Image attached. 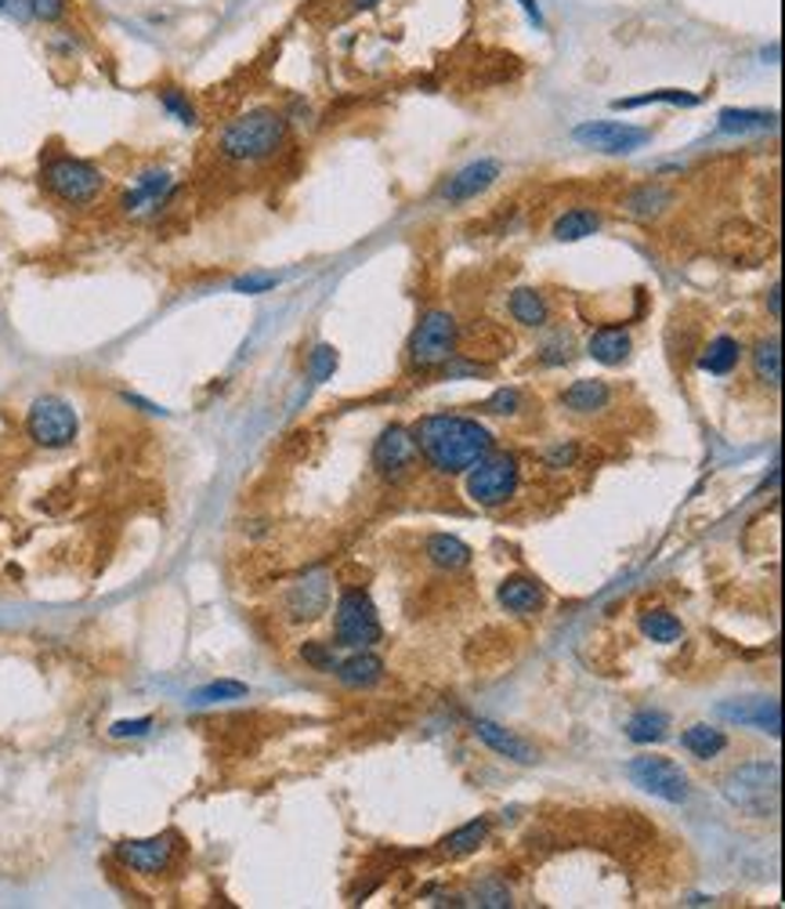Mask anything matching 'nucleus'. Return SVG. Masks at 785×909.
Masks as SVG:
<instances>
[{
    "mask_svg": "<svg viewBox=\"0 0 785 909\" xmlns=\"http://www.w3.org/2000/svg\"><path fill=\"white\" fill-rule=\"evenodd\" d=\"M630 348H634V341H630V334H626L623 326H601V330H593L590 341H587V356L604 363V366L626 363L630 359Z\"/></svg>",
    "mask_w": 785,
    "mask_h": 909,
    "instance_id": "6ab92c4d",
    "label": "nucleus"
},
{
    "mask_svg": "<svg viewBox=\"0 0 785 909\" xmlns=\"http://www.w3.org/2000/svg\"><path fill=\"white\" fill-rule=\"evenodd\" d=\"M41 182L47 193L66 207H91L94 199L105 193V174L94 168V163L80 160V157H66V152L44 160Z\"/></svg>",
    "mask_w": 785,
    "mask_h": 909,
    "instance_id": "7ed1b4c3",
    "label": "nucleus"
},
{
    "mask_svg": "<svg viewBox=\"0 0 785 909\" xmlns=\"http://www.w3.org/2000/svg\"><path fill=\"white\" fill-rule=\"evenodd\" d=\"M457 356V319L442 312V309H431L420 326L413 330V341H409V363L416 370H435V366H442Z\"/></svg>",
    "mask_w": 785,
    "mask_h": 909,
    "instance_id": "0eeeda50",
    "label": "nucleus"
},
{
    "mask_svg": "<svg viewBox=\"0 0 785 909\" xmlns=\"http://www.w3.org/2000/svg\"><path fill=\"white\" fill-rule=\"evenodd\" d=\"M684 750L688 753H695L699 761H709V758H717V753L728 747V736H724L720 728H709V725H692V728H684Z\"/></svg>",
    "mask_w": 785,
    "mask_h": 909,
    "instance_id": "c756f323",
    "label": "nucleus"
},
{
    "mask_svg": "<svg viewBox=\"0 0 785 909\" xmlns=\"http://www.w3.org/2000/svg\"><path fill=\"white\" fill-rule=\"evenodd\" d=\"M160 105L174 116L177 124H185V127H196L199 124L196 105L188 102V94L182 88H160Z\"/></svg>",
    "mask_w": 785,
    "mask_h": 909,
    "instance_id": "72a5a7b5",
    "label": "nucleus"
},
{
    "mask_svg": "<svg viewBox=\"0 0 785 909\" xmlns=\"http://www.w3.org/2000/svg\"><path fill=\"white\" fill-rule=\"evenodd\" d=\"M287 146V116L279 110H250L224 124L218 152L232 163H261Z\"/></svg>",
    "mask_w": 785,
    "mask_h": 909,
    "instance_id": "f03ea898",
    "label": "nucleus"
},
{
    "mask_svg": "<svg viewBox=\"0 0 785 909\" xmlns=\"http://www.w3.org/2000/svg\"><path fill=\"white\" fill-rule=\"evenodd\" d=\"M630 783L640 786L651 797H662L670 805H684L688 801V772L670 758H659V753H645V758H634L626 764Z\"/></svg>",
    "mask_w": 785,
    "mask_h": 909,
    "instance_id": "1a4fd4ad",
    "label": "nucleus"
},
{
    "mask_svg": "<svg viewBox=\"0 0 785 909\" xmlns=\"http://www.w3.org/2000/svg\"><path fill=\"white\" fill-rule=\"evenodd\" d=\"M651 102H666V105H699V94L688 91H648L640 99H620L615 110H637V105H651Z\"/></svg>",
    "mask_w": 785,
    "mask_h": 909,
    "instance_id": "c9c22d12",
    "label": "nucleus"
},
{
    "mask_svg": "<svg viewBox=\"0 0 785 909\" xmlns=\"http://www.w3.org/2000/svg\"><path fill=\"white\" fill-rule=\"evenodd\" d=\"M720 717H728V722H739L742 728H760V732H771V736H778V725H782V714H778V700H739V703H720L717 706Z\"/></svg>",
    "mask_w": 785,
    "mask_h": 909,
    "instance_id": "2eb2a0df",
    "label": "nucleus"
},
{
    "mask_svg": "<svg viewBox=\"0 0 785 909\" xmlns=\"http://www.w3.org/2000/svg\"><path fill=\"white\" fill-rule=\"evenodd\" d=\"M177 848H182V837L177 833H157V837H146V841H120L116 844V859L127 870L157 877V873H166L174 866Z\"/></svg>",
    "mask_w": 785,
    "mask_h": 909,
    "instance_id": "9d476101",
    "label": "nucleus"
},
{
    "mask_svg": "<svg viewBox=\"0 0 785 909\" xmlns=\"http://www.w3.org/2000/svg\"><path fill=\"white\" fill-rule=\"evenodd\" d=\"M767 304H771V315L778 319V315H782V304H778V283H775V287H771V294H767Z\"/></svg>",
    "mask_w": 785,
    "mask_h": 909,
    "instance_id": "a18cd8bd",
    "label": "nucleus"
},
{
    "mask_svg": "<svg viewBox=\"0 0 785 909\" xmlns=\"http://www.w3.org/2000/svg\"><path fill=\"white\" fill-rule=\"evenodd\" d=\"M717 127L724 135H749V131H771L775 127V113H757V110H724L717 116Z\"/></svg>",
    "mask_w": 785,
    "mask_h": 909,
    "instance_id": "c85d7f7f",
    "label": "nucleus"
},
{
    "mask_svg": "<svg viewBox=\"0 0 785 909\" xmlns=\"http://www.w3.org/2000/svg\"><path fill=\"white\" fill-rule=\"evenodd\" d=\"M485 837H489V819H474V822L460 826V830L449 833L446 841L438 844V852L449 855V859L471 855V852H478V848L485 844Z\"/></svg>",
    "mask_w": 785,
    "mask_h": 909,
    "instance_id": "a878e982",
    "label": "nucleus"
},
{
    "mask_svg": "<svg viewBox=\"0 0 785 909\" xmlns=\"http://www.w3.org/2000/svg\"><path fill=\"white\" fill-rule=\"evenodd\" d=\"M69 15V0H30V19L58 22Z\"/></svg>",
    "mask_w": 785,
    "mask_h": 909,
    "instance_id": "58836bf2",
    "label": "nucleus"
},
{
    "mask_svg": "<svg viewBox=\"0 0 785 909\" xmlns=\"http://www.w3.org/2000/svg\"><path fill=\"white\" fill-rule=\"evenodd\" d=\"M413 439L427 464L442 475L471 471L493 453V432L474 417H460V413H431L413 428Z\"/></svg>",
    "mask_w": 785,
    "mask_h": 909,
    "instance_id": "f257e3e1",
    "label": "nucleus"
},
{
    "mask_svg": "<svg viewBox=\"0 0 785 909\" xmlns=\"http://www.w3.org/2000/svg\"><path fill=\"white\" fill-rule=\"evenodd\" d=\"M562 403L568 413H579V417H587V413H598L612 403V388L604 381H590V377H582L573 388H565Z\"/></svg>",
    "mask_w": 785,
    "mask_h": 909,
    "instance_id": "aec40b11",
    "label": "nucleus"
},
{
    "mask_svg": "<svg viewBox=\"0 0 785 909\" xmlns=\"http://www.w3.org/2000/svg\"><path fill=\"white\" fill-rule=\"evenodd\" d=\"M333 370H337V348L333 345H315L312 356H308V373H312V381H330Z\"/></svg>",
    "mask_w": 785,
    "mask_h": 909,
    "instance_id": "e433bc0d",
    "label": "nucleus"
},
{
    "mask_svg": "<svg viewBox=\"0 0 785 909\" xmlns=\"http://www.w3.org/2000/svg\"><path fill=\"white\" fill-rule=\"evenodd\" d=\"M598 229H601V215H598V210L573 207V210H565V215L554 221V240L557 243H579V240H587V235H593Z\"/></svg>",
    "mask_w": 785,
    "mask_h": 909,
    "instance_id": "5701e85b",
    "label": "nucleus"
},
{
    "mask_svg": "<svg viewBox=\"0 0 785 909\" xmlns=\"http://www.w3.org/2000/svg\"><path fill=\"white\" fill-rule=\"evenodd\" d=\"M640 631L659 645H673V642H681L684 637L681 620H677L673 612H666V609H648L645 617H640Z\"/></svg>",
    "mask_w": 785,
    "mask_h": 909,
    "instance_id": "7c9ffc66",
    "label": "nucleus"
},
{
    "mask_svg": "<svg viewBox=\"0 0 785 909\" xmlns=\"http://www.w3.org/2000/svg\"><path fill=\"white\" fill-rule=\"evenodd\" d=\"M323 609H326V580L323 576L297 584V591L290 595V612L297 620H315Z\"/></svg>",
    "mask_w": 785,
    "mask_h": 909,
    "instance_id": "cd10ccee",
    "label": "nucleus"
},
{
    "mask_svg": "<svg viewBox=\"0 0 785 909\" xmlns=\"http://www.w3.org/2000/svg\"><path fill=\"white\" fill-rule=\"evenodd\" d=\"M521 468L515 453H489L471 468L467 475V497L478 507H499L518 493Z\"/></svg>",
    "mask_w": 785,
    "mask_h": 909,
    "instance_id": "423d86ee",
    "label": "nucleus"
},
{
    "mask_svg": "<svg viewBox=\"0 0 785 909\" xmlns=\"http://www.w3.org/2000/svg\"><path fill=\"white\" fill-rule=\"evenodd\" d=\"M474 736H478L485 747H489L493 753H499V758H507V761H518V764H532L536 761V750L529 747L526 739L515 736L510 728L504 725H496V722H474Z\"/></svg>",
    "mask_w": 785,
    "mask_h": 909,
    "instance_id": "dca6fc26",
    "label": "nucleus"
},
{
    "mask_svg": "<svg viewBox=\"0 0 785 909\" xmlns=\"http://www.w3.org/2000/svg\"><path fill=\"white\" fill-rule=\"evenodd\" d=\"M623 207H626L630 218L651 221V218H659V215H666V210L673 207V188L662 185V182H645V185H637L634 193L623 199Z\"/></svg>",
    "mask_w": 785,
    "mask_h": 909,
    "instance_id": "a211bd4d",
    "label": "nucleus"
},
{
    "mask_svg": "<svg viewBox=\"0 0 785 909\" xmlns=\"http://www.w3.org/2000/svg\"><path fill=\"white\" fill-rule=\"evenodd\" d=\"M333 634L344 648H370L380 642V617L366 591H344L337 601V617H333Z\"/></svg>",
    "mask_w": 785,
    "mask_h": 909,
    "instance_id": "6e6552de",
    "label": "nucleus"
},
{
    "mask_svg": "<svg viewBox=\"0 0 785 909\" xmlns=\"http://www.w3.org/2000/svg\"><path fill=\"white\" fill-rule=\"evenodd\" d=\"M521 8H526V15L536 22V26H543V11H540L536 0H521Z\"/></svg>",
    "mask_w": 785,
    "mask_h": 909,
    "instance_id": "c03bdc74",
    "label": "nucleus"
},
{
    "mask_svg": "<svg viewBox=\"0 0 785 909\" xmlns=\"http://www.w3.org/2000/svg\"><path fill=\"white\" fill-rule=\"evenodd\" d=\"M0 19L26 22L30 19V0H0Z\"/></svg>",
    "mask_w": 785,
    "mask_h": 909,
    "instance_id": "37998d69",
    "label": "nucleus"
},
{
    "mask_svg": "<svg viewBox=\"0 0 785 909\" xmlns=\"http://www.w3.org/2000/svg\"><path fill=\"white\" fill-rule=\"evenodd\" d=\"M427 559H431L438 569L457 573V569H463V565H471V548L463 544V540L449 537V533H435L431 540H427Z\"/></svg>",
    "mask_w": 785,
    "mask_h": 909,
    "instance_id": "393cba45",
    "label": "nucleus"
},
{
    "mask_svg": "<svg viewBox=\"0 0 785 909\" xmlns=\"http://www.w3.org/2000/svg\"><path fill=\"white\" fill-rule=\"evenodd\" d=\"M243 695H246V684H243V681H229V678H221V681H210V684H204V689H196V692H193V703H196V706H213V703L243 700Z\"/></svg>",
    "mask_w": 785,
    "mask_h": 909,
    "instance_id": "473e14b6",
    "label": "nucleus"
},
{
    "mask_svg": "<svg viewBox=\"0 0 785 909\" xmlns=\"http://www.w3.org/2000/svg\"><path fill=\"white\" fill-rule=\"evenodd\" d=\"M518 406H521V395L515 392V388H499V392L489 399V413H499V417H507V413H518Z\"/></svg>",
    "mask_w": 785,
    "mask_h": 909,
    "instance_id": "a19ab883",
    "label": "nucleus"
},
{
    "mask_svg": "<svg viewBox=\"0 0 785 909\" xmlns=\"http://www.w3.org/2000/svg\"><path fill=\"white\" fill-rule=\"evenodd\" d=\"M510 315H515L521 326L540 330V326H546V319H551V304H546V298L540 290L518 287L515 294H510Z\"/></svg>",
    "mask_w": 785,
    "mask_h": 909,
    "instance_id": "b1692460",
    "label": "nucleus"
},
{
    "mask_svg": "<svg viewBox=\"0 0 785 909\" xmlns=\"http://www.w3.org/2000/svg\"><path fill=\"white\" fill-rule=\"evenodd\" d=\"M416 457H420V450H416L413 432H406L402 424H391V428L380 432V439L373 446V464H377L380 475L391 479V482L406 479L409 471L416 468Z\"/></svg>",
    "mask_w": 785,
    "mask_h": 909,
    "instance_id": "f8f14e48",
    "label": "nucleus"
},
{
    "mask_svg": "<svg viewBox=\"0 0 785 909\" xmlns=\"http://www.w3.org/2000/svg\"><path fill=\"white\" fill-rule=\"evenodd\" d=\"M471 899H474V906H485V909H507L510 906V888L504 881L485 877L482 884H474Z\"/></svg>",
    "mask_w": 785,
    "mask_h": 909,
    "instance_id": "f704fd0d",
    "label": "nucleus"
},
{
    "mask_svg": "<svg viewBox=\"0 0 785 909\" xmlns=\"http://www.w3.org/2000/svg\"><path fill=\"white\" fill-rule=\"evenodd\" d=\"M26 432L41 450H62V446L77 439L80 417L62 395H41L33 399V406L26 413Z\"/></svg>",
    "mask_w": 785,
    "mask_h": 909,
    "instance_id": "39448f33",
    "label": "nucleus"
},
{
    "mask_svg": "<svg viewBox=\"0 0 785 909\" xmlns=\"http://www.w3.org/2000/svg\"><path fill=\"white\" fill-rule=\"evenodd\" d=\"M753 373H757L760 384L778 388V381H782V345H778L775 334L764 337V341H757V348H753Z\"/></svg>",
    "mask_w": 785,
    "mask_h": 909,
    "instance_id": "bb28decb",
    "label": "nucleus"
},
{
    "mask_svg": "<svg viewBox=\"0 0 785 909\" xmlns=\"http://www.w3.org/2000/svg\"><path fill=\"white\" fill-rule=\"evenodd\" d=\"M543 587L532 580V576H507L504 584H499V606L507 612H518V617H536L543 609Z\"/></svg>",
    "mask_w": 785,
    "mask_h": 909,
    "instance_id": "f3484780",
    "label": "nucleus"
},
{
    "mask_svg": "<svg viewBox=\"0 0 785 909\" xmlns=\"http://www.w3.org/2000/svg\"><path fill=\"white\" fill-rule=\"evenodd\" d=\"M348 4H351V11H370L380 4V0H348Z\"/></svg>",
    "mask_w": 785,
    "mask_h": 909,
    "instance_id": "49530a36",
    "label": "nucleus"
},
{
    "mask_svg": "<svg viewBox=\"0 0 785 909\" xmlns=\"http://www.w3.org/2000/svg\"><path fill=\"white\" fill-rule=\"evenodd\" d=\"M152 717H135V722H116L113 728H109V736L113 739H138V736H149L152 732Z\"/></svg>",
    "mask_w": 785,
    "mask_h": 909,
    "instance_id": "ea45409f",
    "label": "nucleus"
},
{
    "mask_svg": "<svg viewBox=\"0 0 785 909\" xmlns=\"http://www.w3.org/2000/svg\"><path fill=\"white\" fill-rule=\"evenodd\" d=\"M301 656H304V664H312L315 670H333L337 667V659H333V653H326L323 645H315V642H308L301 648Z\"/></svg>",
    "mask_w": 785,
    "mask_h": 909,
    "instance_id": "79ce46f5",
    "label": "nucleus"
},
{
    "mask_svg": "<svg viewBox=\"0 0 785 909\" xmlns=\"http://www.w3.org/2000/svg\"><path fill=\"white\" fill-rule=\"evenodd\" d=\"M333 670H337V678L348 684V689H370V684H377L380 678H384V664H380V656L362 653V648L351 659L337 664Z\"/></svg>",
    "mask_w": 785,
    "mask_h": 909,
    "instance_id": "4be33fe9",
    "label": "nucleus"
},
{
    "mask_svg": "<svg viewBox=\"0 0 785 909\" xmlns=\"http://www.w3.org/2000/svg\"><path fill=\"white\" fill-rule=\"evenodd\" d=\"M171 188H174V179H171V171H163V168H152L146 174H138L135 185L124 193V210L127 215H152L166 196H171Z\"/></svg>",
    "mask_w": 785,
    "mask_h": 909,
    "instance_id": "ddd939ff",
    "label": "nucleus"
},
{
    "mask_svg": "<svg viewBox=\"0 0 785 909\" xmlns=\"http://www.w3.org/2000/svg\"><path fill=\"white\" fill-rule=\"evenodd\" d=\"M666 732H670V717L662 711H637L626 722V736L634 743H659L666 739Z\"/></svg>",
    "mask_w": 785,
    "mask_h": 909,
    "instance_id": "2f4dec72",
    "label": "nucleus"
},
{
    "mask_svg": "<svg viewBox=\"0 0 785 909\" xmlns=\"http://www.w3.org/2000/svg\"><path fill=\"white\" fill-rule=\"evenodd\" d=\"M573 138L587 149L612 152V157H626V152L648 146L651 131H645V127L620 124V120H590V124H579L573 131Z\"/></svg>",
    "mask_w": 785,
    "mask_h": 909,
    "instance_id": "9b49d317",
    "label": "nucleus"
},
{
    "mask_svg": "<svg viewBox=\"0 0 785 909\" xmlns=\"http://www.w3.org/2000/svg\"><path fill=\"white\" fill-rule=\"evenodd\" d=\"M739 359H742V345L735 337L720 334L703 348V356H699V370H706L713 377H728L735 366H739Z\"/></svg>",
    "mask_w": 785,
    "mask_h": 909,
    "instance_id": "412c9836",
    "label": "nucleus"
},
{
    "mask_svg": "<svg viewBox=\"0 0 785 909\" xmlns=\"http://www.w3.org/2000/svg\"><path fill=\"white\" fill-rule=\"evenodd\" d=\"M279 287V276H265V273H250V276H240L232 279V290L235 294H268Z\"/></svg>",
    "mask_w": 785,
    "mask_h": 909,
    "instance_id": "4c0bfd02",
    "label": "nucleus"
},
{
    "mask_svg": "<svg viewBox=\"0 0 785 909\" xmlns=\"http://www.w3.org/2000/svg\"><path fill=\"white\" fill-rule=\"evenodd\" d=\"M724 797L753 819H771L778 812V764L749 761L724 779Z\"/></svg>",
    "mask_w": 785,
    "mask_h": 909,
    "instance_id": "20e7f679",
    "label": "nucleus"
},
{
    "mask_svg": "<svg viewBox=\"0 0 785 909\" xmlns=\"http://www.w3.org/2000/svg\"><path fill=\"white\" fill-rule=\"evenodd\" d=\"M496 179H499V163L496 160H474L446 182L442 196L449 199V204H467V199H478L485 188H493Z\"/></svg>",
    "mask_w": 785,
    "mask_h": 909,
    "instance_id": "4468645a",
    "label": "nucleus"
}]
</instances>
